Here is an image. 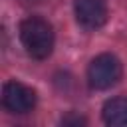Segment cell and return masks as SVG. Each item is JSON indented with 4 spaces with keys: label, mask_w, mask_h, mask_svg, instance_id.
<instances>
[{
    "label": "cell",
    "mask_w": 127,
    "mask_h": 127,
    "mask_svg": "<svg viewBox=\"0 0 127 127\" xmlns=\"http://www.w3.org/2000/svg\"><path fill=\"white\" fill-rule=\"evenodd\" d=\"M103 121L107 125H127V97L107 99L103 105Z\"/></svg>",
    "instance_id": "5"
},
{
    "label": "cell",
    "mask_w": 127,
    "mask_h": 127,
    "mask_svg": "<svg viewBox=\"0 0 127 127\" xmlns=\"http://www.w3.org/2000/svg\"><path fill=\"white\" fill-rule=\"evenodd\" d=\"M2 103L10 113L24 115L30 113L36 105V93L32 87L20 81H8L2 87Z\"/></svg>",
    "instance_id": "3"
},
{
    "label": "cell",
    "mask_w": 127,
    "mask_h": 127,
    "mask_svg": "<svg viewBox=\"0 0 127 127\" xmlns=\"http://www.w3.org/2000/svg\"><path fill=\"white\" fill-rule=\"evenodd\" d=\"M73 14L83 30H97L107 22V4L105 0H75Z\"/></svg>",
    "instance_id": "4"
},
{
    "label": "cell",
    "mask_w": 127,
    "mask_h": 127,
    "mask_svg": "<svg viewBox=\"0 0 127 127\" xmlns=\"http://www.w3.org/2000/svg\"><path fill=\"white\" fill-rule=\"evenodd\" d=\"M20 40L34 60H46L54 50V28L40 16H30L20 24Z\"/></svg>",
    "instance_id": "1"
},
{
    "label": "cell",
    "mask_w": 127,
    "mask_h": 127,
    "mask_svg": "<svg viewBox=\"0 0 127 127\" xmlns=\"http://www.w3.org/2000/svg\"><path fill=\"white\" fill-rule=\"evenodd\" d=\"M123 67L113 54H101L91 60L87 67V81L93 89H109L121 79Z\"/></svg>",
    "instance_id": "2"
},
{
    "label": "cell",
    "mask_w": 127,
    "mask_h": 127,
    "mask_svg": "<svg viewBox=\"0 0 127 127\" xmlns=\"http://www.w3.org/2000/svg\"><path fill=\"white\" fill-rule=\"evenodd\" d=\"M62 123H64V125H69V123H71V125H83L85 119H83V117H77V115H69V117H64Z\"/></svg>",
    "instance_id": "6"
}]
</instances>
